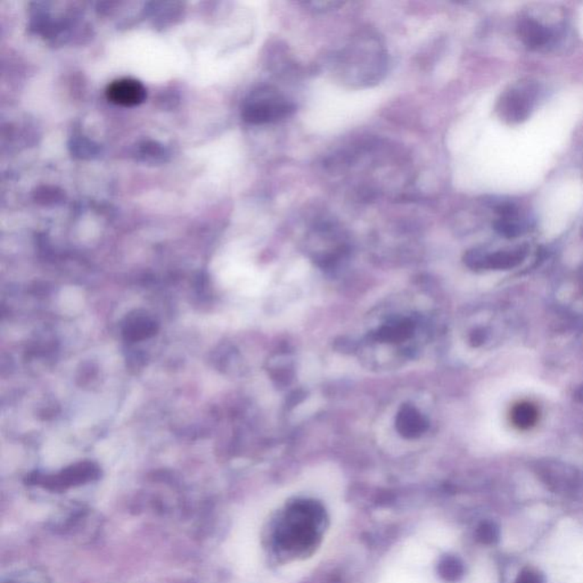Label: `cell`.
<instances>
[{
  "label": "cell",
  "mask_w": 583,
  "mask_h": 583,
  "mask_svg": "<svg viewBox=\"0 0 583 583\" xmlns=\"http://www.w3.org/2000/svg\"><path fill=\"white\" fill-rule=\"evenodd\" d=\"M294 111L295 105L281 91L273 87H261L245 100L243 117L249 124H273L284 120Z\"/></svg>",
  "instance_id": "1"
},
{
  "label": "cell",
  "mask_w": 583,
  "mask_h": 583,
  "mask_svg": "<svg viewBox=\"0 0 583 583\" xmlns=\"http://www.w3.org/2000/svg\"><path fill=\"white\" fill-rule=\"evenodd\" d=\"M534 89L531 85L521 86L505 93L499 102V112L510 124L526 120L534 104Z\"/></svg>",
  "instance_id": "2"
},
{
  "label": "cell",
  "mask_w": 583,
  "mask_h": 583,
  "mask_svg": "<svg viewBox=\"0 0 583 583\" xmlns=\"http://www.w3.org/2000/svg\"><path fill=\"white\" fill-rule=\"evenodd\" d=\"M110 102L124 107L141 105L146 100V88L135 79L115 80L106 89Z\"/></svg>",
  "instance_id": "3"
},
{
  "label": "cell",
  "mask_w": 583,
  "mask_h": 583,
  "mask_svg": "<svg viewBox=\"0 0 583 583\" xmlns=\"http://www.w3.org/2000/svg\"><path fill=\"white\" fill-rule=\"evenodd\" d=\"M98 474V469L94 464L83 463L65 469L64 472L57 475L55 478H50L46 483V487L53 489H63L71 487L74 484L83 483Z\"/></svg>",
  "instance_id": "4"
},
{
  "label": "cell",
  "mask_w": 583,
  "mask_h": 583,
  "mask_svg": "<svg viewBox=\"0 0 583 583\" xmlns=\"http://www.w3.org/2000/svg\"><path fill=\"white\" fill-rule=\"evenodd\" d=\"M428 428V422L413 406H404L396 416V430L402 437H417Z\"/></svg>",
  "instance_id": "5"
},
{
  "label": "cell",
  "mask_w": 583,
  "mask_h": 583,
  "mask_svg": "<svg viewBox=\"0 0 583 583\" xmlns=\"http://www.w3.org/2000/svg\"><path fill=\"white\" fill-rule=\"evenodd\" d=\"M519 35L525 46L531 49L545 47L553 39L550 30L534 20L522 21L519 25Z\"/></svg>",
  "instance_id": "6"
},
{
  "label": "cell",
  "mask_w": 583,
  "mask_h": 583,
  "mask_svg": "<svg viewBox=\"0 0 583 583\" xmlns=\"http://www.w3.org/2000/svg\"><path fill=\"white\" fill-rule=\"evenodd\" d=\"M413 325L409 320H402L396 323L387 324L378 329L375 334L376 340L381 342L396 343L408 340L413 335Z\"/></svg>",
  "instance_id": "7"
},
{
  "label": "cell",
  "mask_w": 583,
  "mask_h": 583,
  "mask_svg": "<svg viewBox=\"0 0 583 583\" xmlns=\"http://www.w3.org/2000/svg\"><path fill=\"white\" fill-rule=\"evenodd\" d=\"M155 323L145 316H135L130 318L124 329L126 338L141 340L155 333Z\"/></svg>",
  "instance_id": "8"
},
{
  "label": "cell",
  "mask_w": 583,
  "mask_h": 583,
  "mask_svg": "<svg viewBox=\"0 0 583 583\" xmlns=\"http://www.w3.org/2000/svg\"><path fill=\"white\" fill-rule=\"evenodd\" d=\"M514 423L519 428H529L536 419V411L530 405H521L513 413Z\"/></svg>",
  "instance_id": "9"
},
{
  "label": "cell",
  "mask_w": 583,
  "mask_h": 583,
  "mask_svg": "<svg viewBox=\"0 0 583 583\" xmlns=\"http://www.w3.org/2000/svg\"><path fill=\"white\" fill-rule=\"evenodd\" d=\"M516 217L502 218L495 223V228L499 234L507 236V237H515L521 232V226L516 223Z\"/></svg>",
  "instance_id": "10"
},
{
  "label": "cell",
  "mask_w": 583,
  "mask_h": 583,
  "mask_svg": "<svg viewBox=\"0 0 583 583\" xmlns=\"http://www.w3.org/2000/svg\"><path fill=\"white\" fill-rule=\"evenodd\" d=\"M515 583H543V580L538 572L528 569L521 572Z\"/></svg>",
  "instance_id": "11"
},
{
  "label": "cell",
  "mask_w": 583,
  "mask_h": 583,
  "mask_svg": "<svg viewBox=\"0 0 583 583\" xmlns=\"http://www.w3.org/2000/svg\"><path fill=\"white\" fill-rule=\"evenodd\" d=\"M481 536H482V539L484 540L485 542H491L495 541L497 539V536H498V534H497V529L493 528V525H484L483 528L481 529Z\"/></svg>",
  "instance_id": "12"
},
{
  "label": "cell",
  "mask_w": 583,
  "mask_h": 583,
  "mask_svg": "<svg viewBox=\"0 0 583 583\" xmlns=\"http://www.w3.org/2000/svg\"><path fill=\"white\" fill-rule=\"evenodd\" d=\"M307 5L314 7L316 11H326V9L334 8V7L340 6L342 3H308Z\"/></svg>",
  "instance_id": "13"
}]
</instances>
